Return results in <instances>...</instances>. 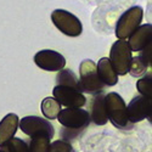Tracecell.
<instances>
[{
    "instance_id": "6da1fadb",
    "label": "cell",
    "mask_w": 152,
    "mask_h": 152,
    "mask_svg": "<svg viewBox=\"0 0 152 152\" xmlns=\"http://www.w3.org/2000/svg\"><path fill=\"white\" fill-rule=\"evenodd\" d=\"M105 106L107 118L118 129H132L133 125L126 116V105L118 93H108L105 95Z\"/></svg>"
},
{
    "instance_id": "7a4b0ae2",
    "label": "cell",
    "mask_w": 152,
    "mask_h": 152,
    "mask_svg": "<svg viewBox=\"0 0 152 152\" xmlns=\"http://www.w3.org/2000/svg\"><path fill=\"white\" fill-rule=\"evenodd\" d=\"M51 21L55 27L67 37H79L83 32V24L80 20L72 12L57 9L51 12Z\"/></svg>"
},
{
    "instance_id": "3957f363",
    "label": "cell",
    "mask_w": 152,
    "mask_h": 152,
    "mask_svg": "<svg viewBox=\"0 0 152 152\" xmlns=\"http://www.w3.org/2000/svg\"><path fill=\"white\" fill-rule=\"evenodd\" d=\"M132 49L128 44V40L118 39L113 43L110 51V61L112 63L116 73L119 75H124L129 72L130 62L133 58Z\"/></svg>"
},
{
    "instance_id": "277c9868",
    "label": "cell",
    "mask_w": 152,
    "mask_h": 152,
    "mask_svg": "<svg viewBox=\"0 0 152 152\" xmlns=\"http://www.w3.org/2000/svg\"><path fill=\"white\" fill-rule=\"evenodd\" d=\"M79 82L83 93L88 94H99L104 90L105 85L100 80L96 63L93 60H84L79 66Z\"/></svg>"
},
{
    "instance_id": "5b68a950",
    "label": "cell",
    "mask_w": 152,
    "mask_h": 152,
    "mask_svg": "<svg viewBox=\"0 0 152 152\" xmlns=\"http://www.w3.org/2000/svg\"><path fill=\"white\" fill-rule=\"evenodd\" d=\"M144 10L140 6H133L118 18L116 24V37L118 39L129 38L141 24Z\"/></svg>"
},
{
    "instance_id": "8992f818",
    "label": "cell",
    "mask_w": 152,
    "mask_h": 152,
    "mask_svg": "<svg viewBox=\"0 0 152 152\" xmlns=\"http://www.w3.org/2000/svg\"><path fill=\"white\" fill-rule=\"evenodd\" d=\"M63 128L84 130L91 123L90 113L83 108H65L58 112L56 117Z\"/></svg>"
},
{
    "instance_id": "52a82bcc",
    "label": "cell",
    "mask_w": 152,
    "mask_h": 152,
    "mask_svg": "<svg viewBox=\"0 0 152 152\" xmlns=\"http://www.w3.org/2000/svg\"><path fill=\"white\" fill-rule=\"evenodd\" d=\"M18 128H21L24 134L31 137L35 135H46L53 139L55 135L54 125L48 119L37 116H27L21 118V121H18Z\"/></svg>"
},
{
    "instance_id": "ba28073f",
    "label": "cell",
    "mask_w": 152,
    "mask_h": 152,
    "mask_svg": "<svg viewBox=\"0 0 152 152\" xmlns=\"http://www.w3.org/2000/svg\"><path fill=\"white\" fill-rule=\"evenodd\" d=\"M151 115H152L151 97H146L142 95L135 96L126 106V116H128V121L132 124L141 122L146 118L151 123Z\"/></svg>"
},
{
    "instance_id": "9c48e42d",
    "label": "cell",
    "mask_w": 152,
    "mask_h": 152,
    "mask_svg": "<svg viewBox=\"0 0 152 152\" xmlns=\"http://www.w3.org/2000/svg\"><path fill=\"white\" fill-rule=\"evenodd\" d=\"M53 96L61 106H66L67 108H82L86 104V97L83 93L63 85L54 88Z\"/></svg>"
},
{
    "instance_id": "30bf717a",
    "label": "cell",
    "mask_w": 152,
    "mask_h": 152,
    "mask_svg": "<svg viewBox=\"0 0 152 152\" xmlns=\"http://www.w3.org/2000/svg\"><path fill=\"white\" fill-rule=\"evenodd\" d=\"M34 63L35 65L49 72H58L65 68L66 58L60 53L55 50H40L34 55Z\"/></svg>"
},
{
    "instance_id": "8fae6325",
    "label": "cell",
    "mask_w": 152,
    "mask_h": 152,
    "mask_svg": "<svg viewBox=\"0 0 152 152\" xmlns=\"http://www.w3.org/2000/svg\"><path fill=\"white\" fill-rule=\"evenodd\" d=\"M152 40V24L146 23L139 26L137 29L128 38V44L132 51H141V50L150 45Z\"/></svg>"
},
{
    "instance_id": "7c38bea8",
    "label": "cell",
    "mask_w": 152,
    "mask_h": 152,
    "mask_svg": "<svg viewBox=\"0 0 152 152\" xmlns=\"http://www.w3.org/2000/svg\"><path fill=\"white\" fill-rule=\"evenodd\" d=\"M96 71L104 85L113 86L118 83V74L116 73L108 57H102L99 60V62L96 63Z\"/></svg>"
},
{
    "instance_id": "4fadbf2b",
    "label": "cell",
    "mask_w": 152,
    "mask_h": 152,
    "mask_svg": "<svg viewBox=\"0 0 152 152\" xmlns=\"http://www.w3.org/2000/svg\"><path fill=\"white\" fill-rule=\"evenodd\" d=\"M18 121L20 118L15 113H9L0 121V146L15 136L18 129Z\"/></svg>"
},
{
    "instance_id": "5bb4252c",
    "label": "cell",
    "mask_w": 152,
    "mask_h": 152,
    "mask_svg": "<svg viewBox=\"0 0 152 152\" xmlns=\"http://www.w3.org/2000/svg\"><path fill=\"white\" fill-rule=\"evenodd\" d=\"M90 118L91 122H94L96 125H105L108 121L106 106H105V95L102 93L96 94L93 100Z\"/></svg>"
},
{
    "instance_id": "9a60e30c",
    "label": "cell",
    "mask_w": 152,
    "mask_h": 152,
    "mask_svg": "<svg viewBox=\"0 0 152 152\" xmlns=\"http://www.w3.org/2000/svg\"><path fill=\"white\" fill-rule=\"evenodd\" d=\"M56 83H57V85L68 86V88H72V89H75V90L83 93L79 78L77 77V74L69 68H63V69L58 71V73L56 75Z\"/></svg>"
},
{
    "instance_id": "2e32d148",
    "label": "cell",
    "mask_w": 152,
    "mask_h": 152,
    "mask_svg": "<svg viewBox=\"0 0 152 152\" xmlns=\"http://www.w3.org/2000/svg\"><path fill=\"white\" fill-rule=\"evenodd\" d=\"M42 113L48 119H56L58 112L61 111V105L54 97H45L42 101Z\"/></svg>"
},
{
    "instance_id": "e0dca14e",
    "label": "cell",
    "mask_w": 152,
    "mask_h": 152,
    "mask_svg": "<svg viewBox=\"0 0 152 152\" xmlns=\"http://www.w3.org/2000/svg\"><path fill=\"white\" fill-rule=\"evenodd\" d=\"M50 139L46 135H35L32 136L28 145V152H49Z\"/></svg>"
},
{
    "instance_id": "ac0fdd59",
    "label": "cell",
    "mask_w": 152,
    "mask_h": 152,
    "mask_svg": "<svg viewBox=\"0 0 152 152\" xmlns=\"http://www.w3.org/2000/svg\"><path fill=\"white\" fill-rule=\"evenodd\" d=\"M0 148H3L6 152H28V145L27 142L22 140L20 137H12L7 142L0 146Z\"/></svg>"
},
{
    "instance_id": "d6986e66",
    "label": "cell",
    "mask_w": 152,
    "mask_h": 152,
    "mask_svg": "<svg viewBox=\"0 0 152 152\" xmlns=\"http://www.w3.org/2000/svg\"><path fill=\"white\" fill-rule=\"evenodd\" d=\"M136 89H137L139 93H140V95L146 96V97H151V94H152V77H151V72H148V74H145L142 78L137 79Z\"/></svg>"
},
{
    "instance_id": "ffe728a7",
    "label": "cell",
    "mask_w": 152,
    "mask_h": 152,
    "mask_svg": "<svg viewBox=\"0 0 152 152\" xmlns=\"http://www.w3.org/2000/svg\"><path fill=\"white\" fill-rule=\"evenodd\" d=\"M147 65L139 57H133L132 58V62H130V67H129V73L133 75V77H140L146 71H147Z\"/></svg>"
},
{
    "instance_id": "44dd1931",
    "label": "cell",
    "mask_w": 152,
    "mask_h": 152,
    "mask_svg": "<svg viewBox=\"0 0 152 152\" xmlns=\"http://www.w3.org/2000/svg\"><path fill=\"white\" fill-rule=\"evenodd\" d=\"M49 152H73V147L71 142L65 140H56L50 144Z\"/></svg>"
},
{
    "instance_id": "7402d4cb",
    "label": "cell",
    "mask_w": 152,
    "mask_h": 152,
    "mask_svg": "<svg viewBox=\"0 0 152 152\" xmlns=\"http://www.w3.org/2000/svg\"><path fill=\"white\" fill-rule=\"evenodd\" d=\"M84 130H78V129H68V128H62L61 129V140H65L71 142V140H74L77 136H79Z\"/></svg>"
},
{
    "instance_id": "603a6c76",
    "label": "cell",
    "mask_w": 152,
    "mask_h": 152,
    "mask_svg": "<svg viewBox=\"0 0 152 152\" xmlns=\"http://www.w3.org/2000/svg\"><path fill=\"white\" fill-rule=\"evenodd\" d=\"M0 152H6V151H4L3 148H0Z\"/></svg>"
}]
</instances>
